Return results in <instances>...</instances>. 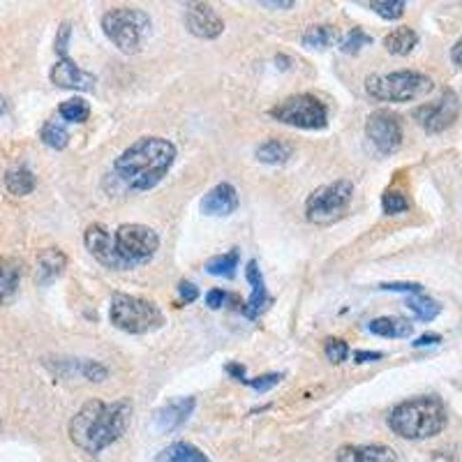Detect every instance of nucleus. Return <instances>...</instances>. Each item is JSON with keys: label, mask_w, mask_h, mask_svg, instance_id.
I'll return each mask as SVG.
<instances>
[{"label": "nucleus", "mask_w": 462, "mask_h": 462, "mask_svg": "<svg viewBox=\"0 0 462 462\" xmlns=\"http://www.w3.org/2000/svg\"><path fill=\"white\" fill-rule=\"evenodd\" d=\"M132 419V403L118 400V403H102L90 400L76 411L70 421V439L82 450L98 456L106 446L123 437Z\"/></svg>", "instance_id": "1"}, {"label": "nucleus", "mask_w": 462, "mask_h": 462, "mask_svg": "<svg viewBox=\"0 0 462 462\" xmlns=\"http://www.w3.org/2000/svg\"><path fill=\"white\" fill-rule=\"evenodd\" d=\"M176 160V146L160 137H144L125 148L114 162V171L129 190L146 192L162 181Z\"/></svg>", "instance_id": "2"}, {"label": "nucleus", "mask_w": 462, "mask_h": 462, "mask_svg": "<svg viewBox=\"0 0 462 462\" xmlns=\"http://www.w3.org/2000/svg\"><path fill=\"white\" fill-rule=\"evenodd\" d=\"M446 407L435 395H419L393 407L388 427L403 439H430L446 427Z\"/></svg>", "instance_id": "3"}, {"label": "nucleus", "mask_w": 462, "mask_h": 462, "mask_svg": "<svg viewBox=\"0 0 462 462\" xmlns=\"http://www.w3.org/2000/svg\"><path fill=\"white\" fill-rule=\"evenodd\" d=\"M102 30L105 35L118 47V51L135 56L146 47L148 37L153 33V24L144 10L135 7H116L102 17Z\"/></svg>", "instance_id": "4"}, {"label": "nucleus", "mask_w": 462, "mask_h": 462, "mask_svg": "<svg viewBox=\"0 0 462 462\" xmlns=\"http://www.w3.org/2000/svg\"><path fill=\"white\" fill-rule=\"evenodd\" d=\"M435 82L423 72L400 70L391 74H370L365 79V90L380 102H411L427 95Z\"/></svg>", "instance_id": "5"}, {"label": "nucleus", "mask_w": 462, "mask_h": 462, "mask_svg": "<svg viewBox=\"0 0 462 462\" xmlns=\"http://www.w3.org/2000/svg\"><path fill=\"white\" fill-rule=\"evenodd\" d=\"M112 324L125 333L141 335L162 326L164 315L151 301L128 296V294H116L112 299Z\"/></svg>", "instance_id": "6"}, {"label": "nucleus", "mask_w": 462, "mask_h": 462, "mask_svg": "<svg viewBox=\"0 0 462 462\" xmlns=\"http://www.w3.org/2000/svg\"><path fill=\"white\" fill-rule=\"evenodd\" d=\"M114 246H116L121 269L129 270L155 257L160 236L146 224H121L114 231Z\"/></svg>", "instance_id": "7"}, {"label": "nucleus", "mask_w": 462, "mask_h": 462, "mask_svg": "<svg viewBox=\"0 0 462 462\" xmlns=\"http://www.w3.org/2000/svg\"><path fill=\"white\" fill-rule=\"evenodd\" d=\"M270 116L285 125L301 129H322L328 123V109L319 98L310 93L292 95L270 109Z\"/></svg>", "instance_id": "8"}, {"label": "nucleus", "mask_w": 462, "mask_h": 462, "mask_svg": "<svg viewBox=\"0 0 462 462\" xmlns=\"http://www.w3.org/2000/svg\"><path fill=\"white\" fill-rule=\"evenodd\" d=\"M354 197V185L349 181H335L331 185L315 190L305 201V217L312 224H328L333 223L347 211Z\"/></svg>", "instance_id": "9"}, {"label": "nucleus", "mask_w": 462, "mask_h": 462, "mask_svg": "<svg viewBox=\"0 0 462 462\" xmlns=\"http://www.w3.org/2000/svg\"><path fill=\"white\" fill-rule=\"evenodd\" d=\"M458 116H460V100L453 90H444L442 98L433 105H423L414 112V118L419 121L426 132L430 135H437V132H444L450 125L456 123Z\"/></svg>", "instance_id": "10"}, {"label": "nucleus", "mask_w": 462, "mask_h": 462, "mask_svg": "<svg viewBox=\"0 0 462 462\" xmlns=\"http://www.w3.org/2000/svg\"><path fill=\"white\" fill-rule=\"evenodd\" d=\"M365 135L372 141V146L381 155H391L403 144V123L393 112L380 109V112L370 114L368 123H365Z\"/></svg>", "instance_id": "11"}, {"label": "nucleus", "mask_w": 462, "mask_h": 462, "mask_svg": "<svg viewBox=\"0 0 462 462\" xmlns=\"http://www.w3.org/2000/svg\"><path fill=\"white\" fill-rule=\"evenodd\" d=\"M185 26H188L192 35L201 37V40H215V37L223 35L224 30V21L220 19V14L211 5H206V3H192V5H188Z\"/></svg>", "instance_id": "12"}, {"label": "nucleus", "mask_w": 462, "mask_h": 462, "mask_svg": "<svg viewBox=\"0 0 462 462\" xmlns=\"http://www.w3.org/2000/svg\"><path fill=\"white\" fill-rule=\"evenodd\" d=\"M83 243H86L88 252L93 254V259L112 270H123L121 262H118L116 246H114V231L105 227V224H90L83 234Z\"/></svg>", "instance_id": "13"}, {"label": "nucleus", "mask_w": 462, "mask_h": 462, "mask_svg": "<svg viewBox=\"0 0 462 462\" xmlns=\"http://www.w3.org/2000/svg\"><path fill=\"white\" fill-rule=\"evenodd\" d=\"M51 82L59 88H70V90H95V79L90 72L82 70L79 65L72 63L70 59H60L53 65Z\"/></svg>", "instance_id": "14"}, {"label": "nucleus", "mask_w": 462, "mask_h": 462, "mask_svg": "<svg viewBox=\"0 0 462 462\" xmlns=\"http://www.w3.org/2000/svg\"><path fill=\"white\" fill-rule=\"evenodd\" d=\"M194 410V398H178L167 403L164 407H160L153 416V426L160 433H171L176 427H181L183 423L188 421L190 414Z\"/></svg>", "instance_id": "15"}, {"label": "nucleus", "mask_w": 462, "mask_h": 462, "mask_svg": "<svg viewBox=\"0 0 462 462\" xmlns=\"http://www.w3.org/2000/svg\"><path fill=\"white\" fill-rule=\"evenodd\" d=\"M239 208V192H236L234 185L229 183H220L213 190H208L204 200H201V211L206 215L213 217H224L231 215V213Z\"/></svg>", "instance_id": "16"}, {"label": "nucleus", "mask_w": 462, "mask_h": 462, "mask_svg": "<svg viewBox=\"0 0 462 462\" xmlns=\"http://www.w3.org/2000/svg\"><path fill=\"white\" fill-rule=\"evenodd\" d=\"M246 278H247V282L252 285V294H250V299H247V303L243 305V315H246L247 319H257V317L262 315L266 308H269L270 299H269V292H266V285H263V275H262V270H259V266L254 259L247 262Z\"/></svg>", "instance_id": "17"}, {"label": "nucleus", "mask_w": 462, "mask_h": 462, "mask_svg": "<svg viewBox=\"0 0 462 462\" xmlns=\"http://www.w3.org/2000/svg\"><path fill=\"white\" fill-rule=\"evenodd\" d=\"M338 462H395V450L384 444H347L335 453Z\"/></svg>", "instance_id": "18"}, {"label": "nucleus", "mask_w": 462, "mask_h": 462, "mask_svg": "<svg viewBox=\"0 0 462 462\" xmlns=\"http://www.w3.org/2000/svg\"><path fill=\"white\" fill-rule=\"evenodd\" d=\"M65 254L56 247H49V250H42L40 257H37V273H35V280L40 285H49L51 280H56L60 273L65 270Z\"/></svg>", "instance_id": "19"}, {"label": "nucleus", "mask_w": 462, "mask_h": 462, "mask_svg": "<svg viewBox=\"0 0 462 462\" xmlns=\"http://www.w3.org/2000/svg\"><path fill=\"white\" fill-rule=\"evenodd\" d=\"M21 280V263L14 259H0V305L10 303Z\"/></svg>", "instance_id": "20"}, {"label": "nucleus", "mask_w": 462, "mask_h": 462, "mask_svg": "<svg viewBox=\"0 0 462 462\" xmlns=\"http://www.w3.org/2000/svg\"><path fill=\"white\" fill-rule=\"evenodd\" d=\"M370 333L381 335V338H410L414 333V324L400 317H380L370 322Z\"/></svg>", "instance_id": "21"}, {"label": "nucleus", "mask_w": 462, "mask_h": 462, "mask_svg": "<svg viewBox=\"0 0 462 462\" xmlns=\"http://www.w3.org/2000/svg\"><path fill=\"white\" fill-rule=\"evenodd\" d=\"M416 44H419V35H416V30H411L410 26H400V28H395L384 37L387 51L395 53V56H407V53L414 51Z\"/></svg>", "instance_id": "22"}, {"label": "nucleus", "mask_w": 462, "mask_h": 462, "mask_svg": "<svg viewBox=\"0 0 462 462\" xmlns=\"http://www.w3.org/2000/svg\"><path fill=\"white\" fill-rule=\"evenodd\" d=\"M158 462H211L197 446L188 442H176L158 453Z\"/></svg>", "instance_id": "23"}, {"label": "nucleus", "mask_w": 462, "mask_h": 462, "mask_svg": "<svg viewBox=\"0 0 462 462\" xmlns=\"http://www.w3.org/2000/svg\"><path fill=\"white\" fill-rule=\"evenodd\" d=\"M5 188L14 197H26L35 190V174L26 167H14L5 174Z\"/></svg>", "instance_id": "24"}, {"label": "nucleus", "mask_w": 462, "mask_h": 462, "mask_svg": "<svg viewBox=\"0 0 462 462\" xmlns=\"http://www.w3.org/2000/svg\"><path fill=\"white\" fill-rule=\"evenodd\" d=\"M340 40V33L335 26H310V28L305 30L303 37H301V42H303L305 47L310 49H328L333 47L335 42Z\"/></svg>", "instance_id": "25"}, {"label": "nucleus", "mask_w": 462, "mask_h": 462, "mask_svg": "<svg viewBox=\"0 0 462 462\" xmlns=\"http://www.w3.org/2000/svg\"><path fill=\"white\" fill-rule=\"evenodd\" d=\"M292 158V146L285 144L280 139L263 141L262 146L257 148V160L263 164H282Z\"/></svg>", "instance_id": "26"}, {"label": "nucleus", "mask_w": 462, "mask_h": 462, "mask_svg": "<svg viewBox=\"0 0 462 462\" xmlns=\"http://www.w3.org/2000/svg\"><path fill=\"white\" fill-rule=\"evenodd\" d=\"M407 308H410L421 322H433L435 317L442 312V305L430 299V296H426V294H411L410 299H407Z\"/></svg>", "instance_id": "27"}, {"label": "nucleus", "mask_w": 462, "mask_h": 462, "mask_svg": "<svg viewBox=\"0 0 462 462\" xmlns=\"http://www.w3.org/2000/svg\"><path fill=\"white\" fill-rule=\"evenodd\" d=\"M239 250H231L229 254H217V257L206 262V270L217 278H234L239 269Z\"/></svg>", "instance_id": "28"}, {"label": "nucleus", "mask_w": 462, "mask_h": 462, "mask_svg": "<svg viewBox=\"0 0 462 462\" xmlns=\"http://www.w3.org/2000/svg\"><path fill=\"white\" fill-rule=\"evenodd\" d=\"M59 114L67 123H83V121H88V116H90V106H88V102L82 100V98H72V100L63 102V105L59 106Z\"/></svg>", "instance_id": "29"}, {"label": "nucleus", "mask_w": 462, "mask_h": 462, "mask_svg": "<svg viewBox=\"0 0 462 462\" xmlns=\"http://www.w3.org/2000/svg\"><path fill=\"white\" fill-rule=\"evenodd\" d=\"M40 137L49 148H56V151H63V148L67 146V141H70L67 129H65L60 123H56V121H49V123H44Z\"/></svg>", "instance_id": "30"}, {"label": "nucleus", "mask_w": 462, "mask_h": 462, "mask_svg": "<svg viewBox=\"0 0 462 462\" xmlns=\"http://www.w3.org/2000/svg\"><path fill=\"white\" fill-rule=\"evenodd\" d=\"M368 44H372V37L363 28H351L349 33H345V35L340 37V49L345 53H349V56L358 53L363 47H368Z\"/></svg>", "instance_id": "31"}, {"label": "nucleus", "mask_w": 462, "mask_h": 462, "mask_svg": "<svg viewBox=\"0 0 462 462\" xmlns=\"http://www.w3.org/2000/svg\"><path fill=\"white\" fill-rule=\"evenodd\" d=\"M370 7H372L381 19L393 21V19L403 17L407 3H403V0H375V3H370Z\"/></svg>", "instance_id": "32"}, {"label": "nucleus", "mask_w": 462, "mask_h": 462, "mask_svg": "<svg viewBox=\"0 0 462 462\" xmlns=\"http://www.w3.org/2000/svg\"><path fill=\"white\" fill-rule=\"evenodd\" d=\"M381 208H384L387 215L404 213L410 208V200H407L403 192H398V190H388V192H384V197H381Z\"/></svg>", "instance_id": "33"}, {"label": "nucleus", "mask_w": 462, "mask_h": 462, "mask_svg": "<svg viewBox=\"0 0 462 462\" xmlns=\"http://www.w3.org/2000/svg\"><path fill=\"white\" fill-rule=\"evenodd\" d=\"M324 351H326V358L331 363H342L349 356V347H347L345 340L340 338H328L326 345H324Z\"/></svg>", "instance_id": "34"}, {"label": "nucleus", "mask_w": 462, "mask_h": 462, "mask_svg": "<svg viewBox=\"0 0 462 462\" xmlns=\"http://www.w3.org/2000/svg\"><path fill=\"white\" fill-rule=\"evenodd\" d=\"M280 380H282L280 372H270V375H262V377H254V380H246L243 384H247V387H252L254 391H259V393H266L269 388L278 387V384H280Z\"/></svg>", "instance_id": "35"}, {"label": "nucleus", "mask_w": 462, "mask_h": 462, "mask_svg": "<svg viewBox=\"0 0 462 462\" xmlns=\"http://www.w3.org/2000/svg\"><path fill=\"white\" fill-rule=\"evenodd\" d=\"M79 370H82V375L90 381H105L106 377H109V370L98 361H83Z\"/></svg>", "instance_id": "36"}, {"label": "nucleus", "mask_w": 462, "mask_h": 462, "mask_svg": "<svg viewBox=\"0 0 462 462\" xmlns=\"http://www.w3.org/2000/svg\"><path fill=\"white\" fill-rule=\"evenodd\" d=\"M384 292H407V294H423V285L419 282H384Z\"/></svg>", "instance_id": "37"}, {"label": "nucleus", "mask_w": 462, "mask_h": 462, "mask_svg": "<svg viewBox=\"0 0 462 462\" xmlns=\"http://www.w3.org/2000/svg\"><path fill=\"white\" fill-rule=\"evenodd\" d=\"M178 294H181L183 303H192V301H197V296H200V289L194 287L192 282L183 280L181 285H178Z\"/></svg>", "instance_id": "38"}, {"label": "nucleus", "mask_w": 462, "mask_h": 462, "mask_svg": "<svg viewBox=\"0 0 462 462\" xmlns=\"http://www.w3.org/2000/svg\"><path fill=\"white\" fill-rule=\"evenodd\" d=\"M67 37H70V24H63L59 30V37H56V51L60 56H67Z\"/></svg>", "instance_id": "39"}, {"label": "nucleus", "mask_w": 462, "mask_h": 462, "mask_svg": "<svg viewBox=\"0 0 462 462\" xmlns=\"http://www.w3.org/2000/svg\"><path fill=\"white\" fill-rule=\"evenodd\" d=\"M227 301V294L223 289H211L208 296H206V305L211 308V310H217V308H223V303Z\"/></svg>", "instance_id": "40"}, {"label": "nucleus", "mask_w": 462, "mask_h": 462, "mask_svg": "<svg viewBox=\"0 0 462 462\" xmlns=\"http://www.w3.org/2000/svg\"><path fill=\"white\" fill-rule=\"evenodd\" d=\"M380 358H384L381 351H356V354H354V361L356 363H372L380 361Z\"/></svg>", "instance_id": "41"}, {"label": "nucleus", "mask_w": 462, "mask_h": 462, "mask_svg": "<svg viewBox=\"0 0 462 462\" xmlns=\"http://www.w3.org/2000/svg\"><path fill=\"white\" fill-rule=\"evenodd\" d=\"M437 342H442V335L426 333V335H421V338L416 340L414 347H430V345H437Z\"/></svg>", "instance_id": "42"}, {"label": "nucleus", "mask_w": 462, "mask_h": 462, "mask_svg": "<svg viewBox=\"0 0 462 462\" xmlns=\"http://www.w3.org/2000/svg\"><path fill=\"white\" fill-rule=\"evenodd\" d=\"M224 370H227L229 375H234L236 380L246 381V368H243V365H239V363H229V365Z\"/></svg>", "instance_id": "43"}, {"label": "nucleus", "mask_w": 462, "mask_h": 462, "mask_svg": "<svg viewBox=\"0 0 462 462\" xmlns=\"http://www.w3.org/2000/svg\"><path fill=\"white\" fill-rule=\"evenodd\" d=\"M450 59H453V63L460 65V67H462V37L456 42V47H453V51H450Z\"/></svg>", "instance_id": "44"}, {"label": "nucleus", "mask_w": 462, "mask_h": 462, "mask_svg": "<svg viewBox=\"0 0 462 462\" xmlns=\"http://www.w3.org/2000/svg\"><path fill=\"white\" fill-rule=\"evenodd\" d=\"M263 7H294L292 0H285V3H280V0H275V3H269V0H263L262 3Z\"/></svg>", "instance_id": "45"}, {"label": "nucleus", "mask_w": 462, "mask_h": 462, "mask_svg": "<svg viewBox=\"0 0 462 462\" xmlns=\"http://www.w3.org/2000/svg\"><path fill=\"white\" fill-rule=\"evenodd\" d=\"M5 112H7V102H5V98L0 95V116H3Z\"/></svg>", "instance_id": "46"}]
</instances>
